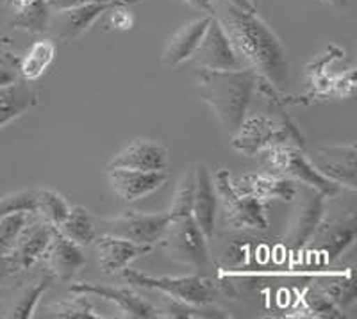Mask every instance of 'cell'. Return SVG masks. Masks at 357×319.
<instances>
[{
    "mask_svg": "<svg viewBox=\"0 0 357 319\" xmlns=\"http://www.w3.org/2000/svg\"><path fill=\"white\" fill-rule=\"evenodd\" d=\"M213 18L222 25L243 68L252 70L282 93L289 84L288 52L279 36L257 17V11L213 0Z\"/></svg>",
    "mask_w": 357,
    "mask_h": 319,
    "instance_id": "cell-1",
    "label": "cell"
},
{
    "mask_svg": "<svg viewBox=\"0 0 357 319\" xmlns=\"http://www.w3.org/2000/svg\"><path fill=\"white\" fill-rule=\"evenodd\" d=\"M284 104L280 91L261 77L257 79L247 116L241 121L240 129L231 136L232 148L247 157L259 155L263 150L277 145L305 148V138L286 114Z\"/></svg>",
    "mask_w": 357,
    "mask_h": 319,
    "instance_id": "cell-2",
    "label": "cell"
},
{
    "mask_svg": "<svg viewBox=\"0 0 357 319\" xmlns=\"http://www.w3.org/2000/svg\"><path fill=\"white\" fill-rule=\"evenodd\" d=\"M257 75L248 68L240 70H199L195 82L202 102L211 107L229 136L240 129L241 121L247 116L252 97L256 91Z\"/></svg>",
    "mask_w": 357,
    "mask_h": 319,
    "instance_id": "cell-3",
    "label": "cell"
},
{
    "mask_svg": "<svg viewBox=\"0 0 357 319\" xmlns=\"http://www.w3.org/2000/svg\"><path fill=\"white\" fill-rule=\"evenodd\" d=\"M264 170L277 177L288 178L295 184L307 186L321 193L325 199H336L345 187L324 177L309 161L305 148L293 145H277L261 152Z\"/></svg>",
    "mask_w": 357,
    "mask_h": 319,
    "instance_id": "cell-4",
    "label": "cell"
},
{
    "mask_svg": "<svg viewBox=\"0 0 357 319\" xmlns=\"http://www.w3.org/2000/svg\"><path fill=\"white\" fill-rule=\"evenodd\" d=\"M207 238L191 215L172 216L158 244L168 259L193 270L206 267L209 263Z\"/></svg>",
    "mask_w": 357,
    "mask_h": 319,
    "instance_id": "cell-5",
    "label": "cell"
},
{
    "mask_svg": "<svg viewBox=\"0 0 357 319\" xmlns=\"http://www.w3.org/2000/svg\"><path fill=\"white\" fill-rule=\"evenodd\" d=\"M122 275L130 286L158 291L168 298L193 305H211L220 293V286L211 279L200 275L184 277H151L136 270H122Z\"/></svg>",
    "mask_w": 357,
    "mask_h": 319,
    "instance_id": "cell-6",
    "label": "cell"
},
{
    "mask_svg": "<svg viewBox=\"0 0 357 319\" xmlns=\"http://www.w3.org/2000/svg\"><path fill=\"white\" fill-rule=\"evenodd\" d=\"M213 184H215L216 199H218V205L222 207L223 218L232 228L257 232L266 231L270 221H268L264 202L236 191V187L232 186L231 171L227 168H220L216 171Z\"/></svg>",
    "mask_w": 357,
    "mask_h": 319,
    "instance_id": "cell-7",
    "label": "cell"
},
{
    "mask_svg": "<svg viewBox=\"0 0 357 319\" xmlns=\"http://www.w3.org/2000/svg\"><path fill=\"white\" fill-rule=\"evenodd\" d=\"M343 56V50L337 49L336 45H331L329 49L320 54L317 61H312L307 66V91L298 97L304 104L318 100V98L336 97V98H352L356 95V79H354V68H349L345 73L337 77L329 79L327 68L331 63Z\"/></svg>",
    "mask_w": 357,
    "mask_h": 319,
    "instance_id": "cell-8",
    "label": "cell"
},
{
    "mask_svg": "<svg viewBox=\"0 0 357 319\" xmlns=\"http://www.w3.org/2000/svg\"><path fill=\"white\" fill-rule=\"evenodd\" d=\"M172 219L170 210L167 212H139V210H126L120 216L106 218L98 221L100 234L116 235V238L129 239L138 244H158L159 238L167 228L168 221Z\"/></svg>",
    "mask_w": 357,
    "mask_h": 319,
    "instance_id": "cell-9",
    "label": "cell"
},
{
    "mask_svg": "<svg viewBox=\"0 0 357 319\" xmlns=\"http://www.w3.org/2000/svg\"><path fill=\"white\" fill-rule=\"evenodd\" d=\"M291 203H295V209L289 219L284 244L289 251L298 254L311 241L312 234L324 219L325 196L312 187L298 184V191Z\"/></svg>",
    "mask_w": 357,
    "mask_h": 319,
    "instance_id": "cell-10",
    "label": "cell"
},
{
    "mask_svg": "<svg viewBox=\"0 0 357 319\" xmlns=\"http://www.w3.org/2000/svg\"><path fill=\"white\" fill-rule=\"evenodd\" d=\"M190 63L199 70H240L243 65L232 50L222 25L211 18L204 31L195 52L191 54Z\"/></svg>",
    "mask_w": 357,
    "mask_h": 319,
    "instance_id": "cell-11",
    "label": "cell"
},
{
    "mask_svg": "<svg viewBox=\"0 0 357 319\" xmlns=\"http://www.w3.org/2000/svg\"><path fill=\"white\" fill-rule=\"evenodd\" d=\"M312 166L324 177L356 191V145H329L318 146L312 152H305Z\"/></svg>",
    "mask_w": 357,
    "mask_h": 319,
    "instance_id": "cell-12",
    "label": "cell"
},
{
    "mask_svg": "<svg viewBox=\"0 0 357 319\" xmlns=\"http://www.w3.org/2000/svg\"><path fill=\"white\" fill-rule=\"evenodd\" d=\"M111 6L104 0L89 2V4L77 6V8L50 11L47 33L61 41H73L81 38L86 31L93 27L102 15H106Z\"/></svg>",
    "mask_w": 357,
    "mask_h": 319,
    "instance_id": "cell-13",
    "label": "cell"
},
{
    "mask_svg": "<svg viewBox=\"0 0 357 319\" xmlns=\"http://www.w3.org/2000/svg\"><path fill=\"white\" fill-rule=\"evenodd\" d=\"M357 235V219L354 212L333 219H321L317 232L312 234L314 250L325 263H333L349 247H352Z\"/></svg>",
    "mask_w": 357,
    "mask_h": 319,
    "instance_id": "cell-14",
    "label": "cell"
},
{
    "mask_svg": "<svg viewBox=\"0 0 357 319\" xmlns=\"http://www.w3.org/2000/svg\"><path fill=\"white\" fill-rule=\"evenodd\" d=\"M70 293H79L86 296H98L106 302L114 303L123 318H138V319H151L158 318V309L152 303L146 302L143 296L134 293L129 287H114L104 286V283L95 282H79L70 286Z\"/></svg>",
    "mask_w": 357,
    "mask_h": 319,
    "instance_id": "cell-15",
    "label": "cell"
},
{
    "mask_svg": "<svg viewBox=\"0 0 357 319\" xmlns=\"http://www.w3.org/2000/svg\"><path fill=\"white\" fill-rule=\"evenodd\" d=\"M109 186L123 202H136L161 189L168 180V171H142L129 168H107Z\"/></svg>",
    "mask_w": 357,
    "mask_h": 319,
    "instance_id": "cell-16",
    "label": "cell"
},
{
    "mask_svg": "<svg viewBox=\"0 0 357 319\" xmlns=\"http://www.w3.org/2000/svg\"><path fill=\"white\" fill-rule=\"evenodd\" d=\"M41 260L45 263V270L50 271L54 279L59 282H70L86 266V255L82 254V247L65 238L56 226H54L52 238Z\"/></svg>",
    "mask_w": 357,
    "mask_h": 319,
    "instance_id": "cell-17",
    "label": "cell"
},
{
    "mask_svg": "<svg viewBox=\"0 0 357 319\" xmlns=\"http://www.w3.org/2000/svg\"><path fill=\"white\" fill-rule=\"evenodd\" d=\"M232 186L241 194H248L261 202H270V200H279V202L291 203L295 200V194L298 191V184L288 178L277 177L268 171H254V173H245L240 177L232 178Z\"/></svg>",
    "mask_w": 357,
    "mask_h": 319,
    "instance_id": "cell-18",
    "label": "cell"
},
{
    "mask_svg": "<svg viewBox=\"0 0 357 319\" xmlns=\"http://www.w3.org/2000/svg\"><path fill=\"white\" fill-rule=\"evenodd\" d=\"M193 170H195V184H193L191 216L200 226L207 241H211L215 238L216 210H218V199H216L215 184H213V175L202 162H195Z\"/></svg>",
    "mask_w": 357,
    "mask_h": 319,
    "instance_id": "cell-19",
    "label": "cell"
},
{
    "mask_svg": "<svg viewBox=\"0 0 357 319\" xmlns=\"http://www.w3.org/2000/svg\"><path fill=\"white\" fill-rule=\"evenodd\" d=\"M170 155L168 150L152 139H134L122 152H118L107 168H129L142 171H162L168 170Z\"/></svg>",
    "mask_w": 357,
    "mask_h": 319,
    "instance_id": "cell-20",
    "label": "cell"
},
{
    "mask_svg": "<svg viewBox=\"0 0 357 319\" xmlns=\"http://www.w3.org/2000/svg\"><path fill=\"white\" fill-rule=\"evenodd\" d=\"M93 244L98 250L100 270L104 273H109V275L122 273V270H126L132 260L139 259L143 255H149L154 248L109 234H98Z\"/></svg>",
    "mask_w": 357,
    "mask_h": 319,
    "instance_id": "cell-21",
    "label": "cell"
},
{
    "mask_svg": "<svg viewBox=\"0 0 357 319\" xmlns=\"http://www.w3.org/2000/svg\"><path fill=\"white\" fill-rule=\"evenodd\" d=\"M211 18V15H204V17L188 22L186 25L178 29L177 33L168 40L167 47L162 50V65L167 68H175V66H181L183 63L190 61L191 54L195 52L197 45L200 43V38H202Z\"/></svg>",
    "mask_w": 357,
    "mask_h": 319,
    "instance_id": "cell-22",
    "label": "cell"
},
{
    "mask_svg": "<svg viewBox=\"0 0 357 319\" xmlns=\"http://www.w3.org/2000/svg\"><path fill=\"white\" fill-rule=\"evenodd\" d=\"M40 89L25 79L0 88V129L34 109L40 104Z\"/></svg>",
    "mask_w": 357,
    "mask_h": 319,
    "instance_id": "cell-23",
    "label": "cell"
},
{
    "mask_svg": "<svg viewBox=\"0 0 357 319\" xmlns=\"http://www.w3.org/2000/svg\"><path fill=\"white\" fill-rule=\"evenodd\" d=\"M54 282H56V279H54L52 273L47 270L38 273V275H34L33 279L27 280V282H24L18 287L17 291H15V295L9 298L8 305H6L0 316L11 319L33 318L41 295H43L47 289H50Z\"/></svg>",
    "mask_w": 357,
    "mask_h": 319,
    "instance_id": "cell-24",
    "label": "cell"
},
{
    "mask_svg": "<svg viewBox=\"0 0 357 319\" xmlns=\"http://www.w3.org/2000/svg\"><path fill=\"white\" fill-rule=\"evenodd\" d=\"M57 231L61 232L65 238H68L70 241L77 242L79 247H91L100 234L98 223L81 205L70 207L68 216L61 225L57 226Z\"/></svg>",
    "mask_w": 357,
    "mask_h": 319,
    "instance_id": "cell-25",
    "label": "cell"
},
{
    "mask_svg": "<svg viewBox=\"0 0 357 319\" xmlns=\"http://www.w3.org/2000/svg\"><path fill=\"white\" fill-rule=\"evenodd\" d=\"M56 56V45L52 40H41L29 49L24 57H20V77L34 82L47 72Z\"/></svg>",
    "mask_w": 357,
    "mask_h": 319,
    "instance_id": "cell-26",
    "label": "cell"
},
{
    "mask_svg": "<svg viewBox=\"0 0 357 319\" xmlns=\"http://www.w3.org/2000/svg\"><path fill=\"white\" fill-rule=\"evenodd\" d=\"M168 298V296H167ZM158 318L168 319H225L231 318L222 309L211 307V305H193L184 303L178 299L168 298L162 303V307L158 309Z\"/></svg>",
    "mask_w": 357,
    "mask_h": 319,
    "instance_id": "cell-27",
    "label": "cell"
},
{
    "mask_svg": "<svg viewBox=\"0 0 357 319\" xmlns=\"http://www.w3.org/2000/svg\"><path fill=\"white\" fill-rule=\"evenodd\" d=\"M50 8L47 0H34L33 4L25 6L20 11H15V17L9 22L13 29H22L29 34L47 33Z\"/></svg>",
    "mask_w": 357,
    "mask_h": 319,
    "instance_id": "cell-28",
    "label": "cell"
},
{
    "mask_svg": "<svg viewBox=\"0 0 357 319\" xmlns=\"http://www.w3.org/2000/svg\"><path fill=\"white\" fill-rule=\"evenodd\" d=\"M318 283L320 286L317 289H320L331 302L336 303L341 311L356 302V279L352 271H349V275L324 277L318 280Z\"/></svg>",
    "mask_w": 357,
    "mask_h": 319,
    "instance_id": "cell-29",
    "label": "cell"
},
{
    "mask_svg": "<svg viewBox=\"0 0 357 319\" xmlns=\"http://www.w3.org/2000/svg\"><path fill=\"white\" fill-rule=\"evenodd\" d=\"M73 298L52 303L43 309L45 318H61V319H100L97 309L86 299V295L73 293Z\"/></svg>",
    "mask_w": 357,
    "mask_h": 319,
    "instance_id": "cell-30",
    "label": "cell"
},
{
    "mask_svg": "<svg viewBox=\"0 0 357 319\" xmlns=\"http://www.w3.org/2000/svg\"><path fill=\"white\" fill-rule=\"evenodd\" d=\"M301 316L302 318L317 319H343L347 318L336 303L331 302L320 289H305L301 298Z\"/></svg>",
    "mask_w": 357,
    "mask_h": 319,
    "instance_id": "cell-31",
    "label": "cell"
},
{
    "mask_svg": "<svg viewBox=\"0 0 357 319\" xmlns=\"http://www.w3.org/2000/svg\"><path fill=\"white\" fill-rule=\"evenodd\" d=\"M70 212V203L63 194L50 189H38L36 216L52 226H59Z\"/></svg>",
    "mask_w": 357,
    "mask_h": 319,
    "instance_id": "cell-32",
    "label": "cell"
},
{
    "mask_svg": "<svg viewBox=\"0 0 357 319\" xmlns=\"http://www.w3.org/2000/svg\"><path fill=\"white\" fill-rule=\"evenodd\" d=\"M33 215L29 212H13L0 216V254H9L17 244L22 228Z\"/></svg>",
    "mask_w": 357,
    "mask_h": 319,
    "instance_id": "cell-33",
    "label": "cell"
},
{
    "mask_svg": "<svg viewBox=\"0 0 357 319\" xmlns=\"http://www.w3.org/2000/svg\"><path fill=\"white\" fill-rule=\"evenodd\" d=\"M193 184H195V170L193 164L183 173L175 189L174 200L170 205V215H191V202H193Z\"/></svg>",
    "mask_w": 357,
    "mask_h": 319,
    "instance_id": "cell-34",
    "label": "cell"
},
{
    "mask_svg": "<svg viewBox=\"0 0 357 319\" xmlns=\"http://www.w3.org/2000/svg\"><path fill=\"white\" fill-rule=\"evenodd\" d=\"M38 189H24L17 193L6 194L0 199V216L13 215V212H29L36 215Z\"/></svg>",
    "mask_w": 357,
    "mask_h": 319,
    "instance_id": "cell-35",
    "label": "cell"
},
{
    "mask_svg": "<svg viewBox=\"0 0 357 319\" xmlns=\"http://www.w3.org/2000/svg\"><path fill=\"white\" fill-rule=\"evenodd\" d=\"M20 77V57L8 50H0V88L17 82Z\"/></svg>",
    "mask_w": 357,
    "mask_h": 319,
    "instance_id": "cell-36",
    "label": "cell"
},
{
    "mask_svg": "<svg viewBox=\"0 0 357 319\" xmlns=\"http://www.w3.org/2000/svg\"><path fill=\"white\" fill-rule=\"evenodd\" d=\"M109 15V20H107V27L118 29V31H127L132 25V17L129 15L127 9H123V6H116V8H111L107 11Z\"/></svg>",
    "mask_w": 357,
    "mask_h": 319,
    "instance_id": "cell-37",
    "label": "cell"
},
{
    "mask_svg": "<svg viewBox=\"0 0 357 319\" xmlns=\"http://www.w3.org/2000/svg\"><path fill=\"white\" fill-rule=\"evenodd\" d=\"M49 2L50 11H61V9L77 8V6L89 4V2H97V0H47Z\"/></svg>",
    "mask_w": 357,
    "mask_h": 319,
    "instance_id": "cell-38",
    "label": "cell"
},
{
    "mask_svg": "<svg viewBox=\"0 0 357 319\" xmlns=\"http://www.w3.org/2000/svg\"><path fill=\"white\" fill-rule=\"evenodd\" d=\"M138 2H143V0H130L129 4H138ZM191 8L199 9L204 15H211L213 17V0H183Z\"/></svg>",
    "mask_w": 357,
    "mask_h": 319,
    "instance_id": "cell-39",
    "label": "cell"
},
{
    "mask_svg": "<svg viewBox=\"0 0 357 319\" xmlns=\"http://www.w3.org/2000/svg\"><path fill=\"white\" fill-rule=\"evenodd\" d=\"M223 2H227V4L236 6V8H240V9H245V11H256V9L252 8L248 0H223Z\"/></svg>",
    "mask_w": 357,
    "mask_h": 319,
    "instance_id": "cell-40",
    "label": "cell"
},
{
    "mask_svg": "<svg viewBox=\"0 0 357 319\" xmlns=\"http://www.w3.org/2000/svg\"><path fill=\"white\" fill-rule=\"evenodd\" d=\"M325 4L331 6V8L337 9V11H341V9H345L347 4H349V0H324Z\"/></svg>",
    "mask_w": 357,
    "mask_h": 319,
    "instance_id": "cell-41",
    "label": "cell"
},
{
    "mask_svg": "<svg viewBox=\"0 0 357 319\" xmlns=\"http://www.w3.org/2000/svg\"><path fill=\"white\" fill-rule=\"evenodd\" d=\"M104 2H107L111 8H116V6H126V4H123L126 0H104Z\"/></svg>",
    "mask_w": 357,
    "mask_h": 319,
    "instance_id": "cell-42",
    "label": "cell"
},
{
    "mask_svg": "<svg viewBox=\"0 0 357 319\" xmlns=\"http://www.w3.org/2000/svg\"><path fill=\"white\" fill-rule=\"evenodd\" d=\"M248 2H250L252 8H254V9H256V11H257V8H259L261 2H263V0H248Z\"/></svg>",
    "mask_w": 357,
    "mask_h": 319,
    "instance_id": "cell-43",
    "label": "cell"
},
{
    "mask_svg": "<svg viewBox=\"0 0 357 319\" xmlns=\"http://www.w3.org/2000/svg\"><path fill=\"white\" fill-rule=\"evenodd\" d=\"M129 2H130V0H126V2H123V4H126V6H127V4H129Z\"/></svg>",
    "mask_w": 357,
    "mask_h": 319,
    "instance_id": "cell-44",
    "label": "cell"
}]
</instances>
